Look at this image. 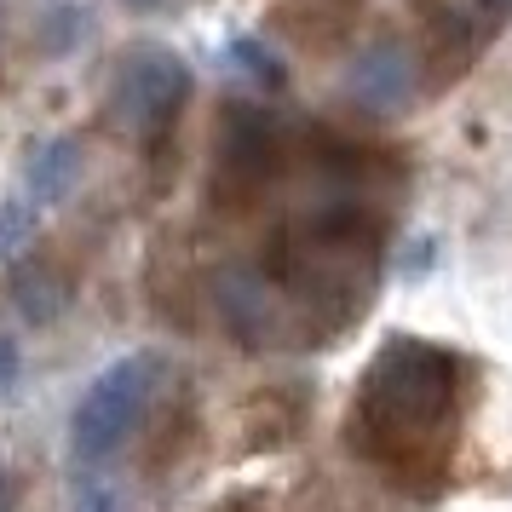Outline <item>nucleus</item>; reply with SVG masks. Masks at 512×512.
<instances>
[{
	"label": "nucleus",
	"mask_w": 512,
	"mask_h": 512,
	"mask_svg": "<svg viewBox=\"0 0 512 512\" xmlns=\"http://www.w3.org/2000/svg\"><path fill=\"white\" fill-rule=\"evenodd\" d=\"M461 420V357L397 334L374 351L346 415V443L357 461L409 489H432L455 455Z\"/></svg>",
	"instance_id": "obj_1"
},
{
	"label": "nucleus",
	"mask_w": 512,
	"mask_h": 512,
	"mask_svg": "<svg viewBox=\"0 0 512 512\" xmlns=\"http://www.w3.org/2000/svg\"><path fill=\"white\" fill-rule=\"evenodd\" d=\"M162 386V357L156 351H127L110 369L98 374L93 386L81 392L70 415V449L81 466H104L110 455L127 449V438L139 432L150 397Z\"/></svg>",
	"instance_id": "obj_2"
},
{
	"label": "nucleus",
	"mask_w": 512,
	"mask_h": 512,
	"mask_svg": "<svg viewBox=\"0 0 512 512\" xmlns=\"http://www.w3.org/2000/svg\"><path fill=\"white\" fill-rule=\"evenodd\" d=\"M190 98V70L167 47H133L110 81V116L133 139H162Z\"/></svg>",
	"instance_id": "obj_3"
},
{
	"label": "nucleus",
	"mask_w": 512,
	"mask_h": 512,
	"mask_svg": "<svg viewBox=\"0 0 512 512\" xmlns=\"http://www.w3.org/2000/svg\"><path fill=\"white\" fill-rule=\"evenodd\" d=\"M282 162V133L277 121L265 116L259 104H225L219 116V150H213V196L219 202H254L259 190L277 179Z\"/></svg>",
	"instance_id": "obj_4"
},
{
	"label": "nucleus",
	"mask_w": 512,
	"mask_h": 512,
	"mask_svg": "<svg viewBox=\"0 0 512 512\" xmlns=\"http://www.w3.org/2000/svg\"><path fill=\"white\" fill-rule=\"evenodd\" d=\"M213 311L236 346L265 351V346H288L294 340V305L271 271L254 265H219L213 271Z\"/></svg>",
	"instance_id": "obj_5"
},
{
	"label": "nucleus",
	"mask_w": 512,
	"mask_h": 512,
	"mask_svg": "<svg viewBox=\"0 0 512 512\" xmlns=\"http://www.w3.org/2000/svg\"><path fill=\"white\" fill-rule=\"evenodd\" d=\"M415 87H420V70H415V52L392 41V35H380L369 47L351 52V64L340 70V93L357 116L369 121H392L403 116L409 104H415Z\"/></svg>",
	"instance_id": "obj_6"
},
{
	"label": "nucleus",
	"mask_w": 512,
	"mask_h": 512,
	"mask_svg": "<svg viewBox=\"0 0 512 512\" xmlns=\"http://www.w3.org/2000/svg\"><path fill=\"white\" fill-rule=\"evenodd\" d=\"M70 300H75V288L58 265H41V259H35V265H18V271H12V305H18L24 323H35V328L58 323V317L70 311Z\"/></svg>",
	"instance_id": "obj_7"
},
{
	"label": "nucleus",
	"mask_w": 512,
	"mask_h": 512,
	"mask_svg": "<svg viewBox=\"0 0 512 512\" xmlns=\"http://www.w3.org/2000/svg\"><path fill=\"white\" fill-rule=\"evenodd\" d=\"M81 139H41L24 162V185L35 202H64L81 179Z\"/></svg>",
	"instance_id": "obj_8"
},
{
	"label": "nucleus",
	"mask_w": 512,
	"mask_h": 512,
	"mask_svg": "<svg viewBox=\"0 0 512 512\" xmlns=\"http://www.w3.org/2000/svg\"><path fill=\"white\" fill-rule=\"evenodd\" d=\"M225 64L231 70H242L254 87H265V93H277L282 81H288V70H282V58L271 47H259L254 35H236L231 47H225Z\"/></svg>",
	"instance_id": "obj_9"
},
{
	"label": "nucleus",
	"mask_w": 512,
	"mask_h": 512,
	"mask_svg": "<svg viewBox=\"0 0 512 512\" xmlns=\"http://www.w3.org/2000/svg\"><path fill=\"white\" fill-rule=\"evenodd\" d=\"M70 512H127V495H121V484L110 478V472L87 466V472L70 484Z\"/></svg>",
	"instance_id": "obj_10"
},
{
	"label": "nucleus",
	"mask_w": 512,
	"mask_h": 512,
	"mask_svg": "<svg viewBox=\"0 0 512 512\" xmlns=\"http://www.w3.org/2000/svg\"><path fill=\"white\" fill-rule=\"evenodd\" d=\"M35 236V208L29 202H0V259L24 254Z\"/></svg>",
	"instance_id": "obj_11"
},
{
	"label": "nucleus",
	"mask_w": 512,
	"mask_h": 512,
	"mask_svg": "<svg viewBox=\"0 0 512 512\" xmlns=\"http://www.w3.org/2000/svg\"><path fill=\"white\" fill-rule=\"evenodd\" d=\"M18 374H24V351H18L12 334H0V397L18 386Z\"/></svg>",
	"instance_id": "obj_12"
},
{
	"label": "nucleus",
	"mask_w": 512,
	"mask_h": 512,
	"mask_svg": "<svg viewBox=\"0 0 512 512\" xmlns=\"http://www.w3.org/2000/svg\"><path fill=\"white\" fill-rule=\"evenodd\" d=\"M0 512H18V484L0 472Z\"/></svg>",
	"instance_id": "obj_13"
},
{
	"label": "nucleus",
	"mask_w": 512,
	"mask_h": 512,
	"mask_svg": "<svg viewBox=\"0 0 512 512\" xmlns=\"http://www.w3.org/2000/svg\"><path fill=\"white\" fill-rule=\"evenodd\" d=\"M478 6H484L489 18H512V0H478Z\"/></svg>",
	"instance_id": "obj_14"
},
{
	"label": "nucleus",
	"mask_w": 512,
	"mask_h": 512,
	"mask_svg": "<svg viewBox=\"0 0 512 512\" xmlns=\"http://www.w3.org/2000/svg\"><path fill=\"white\" fill-rule=\"evenodd\" d=\"M127 6H162V0H127Z\"/></svg>",
	"instance_id": "obj_15"
}]
</instances>
